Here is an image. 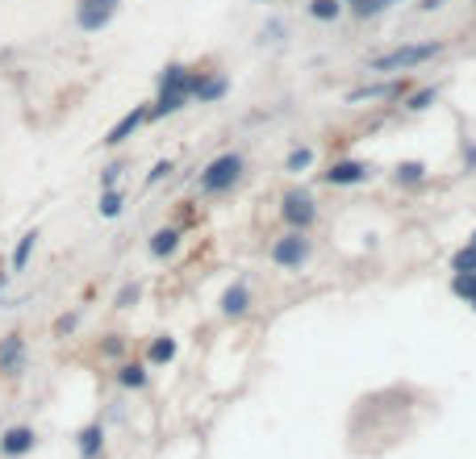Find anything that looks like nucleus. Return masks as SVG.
<instances>
[{
    "label": "nucleus",
    "instance_id": "1a4fd4ad",
    "mask_svg": "<svg viewBox=\"0 0 476 459\" xmlns=\"http://www.w3.org/2000/svg\"><path fill=\"white\" fill-rule=\"evenodd\" d=\"M218 310H222V318H246V313H251V284L234 280L218 297Z\"/></svg>",
    "mask_w": 476,
    "mask_h": 459
},
{
    "label": "nucleus",
    "instance_id": "aec40b11",
    "mask_svg": "<svg viewBox=\"0 0 476 459\" xmlns=\"http://www.w3.org/2000/svg\"><path fill=\"white\" fill-rule=\"evenodd\" d=\"M105 447V426H84L80 431V459H96Z\"/></svg>",
    "mask_w": 476,
    "mask_h": 459
},
{
    "label": "nucleus",
    "instance_id": "2eb2a0df",
    "mask_svg": "<svg viewBox=\"0 0 476 459\" xmlns=\"http://www.w3.org/2000/svg\"><path fill=\"white\" fill-rule=\"evenodd\" d=\"M176 351H180V342H176V338H172V334L150 338V342H147V364L164 367V364H172V359H176Z\"/></svg>",
    "mask_w": 476,
    "mask_h": 459
},
{
    "label": "nucleus",
    "instance_id": "9d476101",
    "mask_svg": "<svg viewBox=\"0 0 476 459\" xmlns=\"http://www.w3.org/2000/svg\"><path fill=\"white\" fill-rule=\"evenodd\" d=\"M226 93H230V80H226V76H205V71L192 76V101H197V105H214V101H222Z\"/></svg>",
    "mask_w": 476,
    "mask_h": 459
},
{
    "label": "nucleus",
    "instance_id": "7ed1b4c3",
    "mask_svg": "<svg viewBox=\"0 0 476 459\" xmlns=\"http://www.w3.org/2000/svg\"><path fill=\"white\" fill-rule=\"evenodd\" d=\"M310 255H313V243L305 238V230H288L285 238L272 243V263L285 271H301L310 263Z\"/></svg>",
    "mask_w": 476,
    "mask_h": 459
},
{
    "label": "nucleus",
    "instance_id": "423d86ee",
    "mask_svg": "<svg viewBox=\"0 0 476 459\" xmlns=\"http://www.w3.org/2000/svg\"><path fill=\"white\" fill-rule=\"evenodd\" d=\"M192 76H197V71H192ZM184 105H192V80L180 84V88H159L155 105H147V122H164V117L180 113Z\"/></svg>",
    "mask_w": 476,
    "mask_h": 459
},
{
    "label": "nucleus",
    "instance_id": "0eeeda50",
    "mask_svg": "<svg viewBox=\"0 0 476 459\" xmlns=\"http://www.w3.org/2000/svg\"><path fill=\"white\" fill-rule=\"evenodd\" d=\"M372 176V167L359 159H339L330 172H322V180H327L330 189H343V184H364V180Z\"/></svg>",
    "mask_w": 476,
    "mask_h": 459
},
{
    "label": "nucleus",
    "instance_id": "20e7f679",
    "mask_svg": "<svg viewBox=\"0 0 476 459\" xmlns=\"http://www.w3.org/2000/svg\"><path fill=\"white\" fill-rule=\"evenodd\" d=\"M280 217H285L288 230H310L318 221V201H313L310 189H288L280 197Z\"/></svg>",
    "mask_w": 476,
    "mask_h": 459
},
{
    "label": "nucleus",
    "instance_id": "f8f14e48",
    "mask_svg": "<svg viewBox=\"0 0 476 459\" xmlns=\"http://www.w3.org/2000/svg\"><path fill=\"white\" fill-rule=\"evenodd\" d=\"M406 93L401 80H384V84H367V88H355L347 93V105H359V101H393V96Z\"/></svg>",
    "mask_w": 476,
    "mask_h": 459
},
{
    "label": "nucleus",
    "instance_id": "dca6fc26",
    "mask_svg": "<svg viewBox=\"0 0 476 459\" xmlns=\"http://www.w3.org/2000/svg\"><path fill=\"white\" fill-rule=\"evenodd\" d=\"M117 384H122V389H130V392H142L150 384L147 364H122V367H117Z\"/></svg>",
    "mask_w": 476,
    "mask_h": 459
},
{
    "label": "nucleus",
    "instance_id": "b1692460",
    "mask_svg": "<svg viewBox=\"0 0 476 459\" xmlns=\"http://www.w3.org/2000/svg\"><path fill=\"white\" fill-rule=\"evenodd\" d=\"M435 96H439V88H418V93L406 96V109H409V113H422V109L435 105Z\"/></svg>",
    "mask_w": 476,
    "mask_h": 459
},
{
    "label": "nucleus",
    "instance_id": "473e14b6",
    "mask_svg": "<svg viewBox=\"0 0 476 459\" xmlns=\"http://www.w3.org/2000/svg\"><path fill=\"white\" fill-rule=\"evenodd\" d=\"M464 172H476V142H464Z\"/></svg>",
    "mask_w": 476,
    "mask_h": 459
},
{
    "label": "nucleus",
    "instance_id": "2f4dec72",
    "mask_svg": "<svg viewBox=\"0 0 476 459\" xmlns=\"http://www.w3.org/2000/svg\"><path fill=\"white\" fill-rule=\"evenodd\" d=\"M101 351H105V355H122V351H125V338H122V334H109Z\"/></svg>",
    "mask_w": 476,
    "mask_h": 459
},
{
    "label": "nucleus",
    "instance_id": "7c9ffc66",
    "mask_svg": "<svg viewBox=\"0 0 476 459\" xmlns=\"http://www.w3.org/2000/svg\"><path fill=\"white\" fill-rule=\"evenodd\" d=\"M280 34H288L285 21H268V26H263V42H280Z\"/></svg>",
    "mask_w": 476,
    "mask_h": 459
},
{
    "label": "nucleus",
    "instance_id": "412c9836",
    "mask_svg": "<svg viewBox=\"0 0 476 459\" xmlns=\"http://www.w3.org/2000/svg\"><path fill=\"white\" fill-rule=\"evenodd\" d=\"M310 17L313 21H339L343 17V0H310Z\"/></svg>",
    "mask_w": 476,
    "mask_h": 459
},
{
    "label": "nucleus",
    "instance_id": "a211bd4d",
    "mask_svg": "<svg viewBox=\"0 0 476 459\" xmlns=\"http://www.w3.org/2000/svg\"><path fill=\"white\" fill-rule=\"evenodd\" d=\"M393 180L401 184V189H414V184H422V180H426V163H422V159L397 163V167H393Z\"/></svg>",
    "mask_w": 476,
    "mask_h": 459
},
{
    "label": "nucleus",
    "instance_id": "c85d7f7f",
    "mask_svg": "<svg viewBox=\"0 0 476 459\" xmlns=\"http://www.w3.org/2000/svg\"><path fill=\"white\" fill-rule=\"evenodd\" d=\"M76 326H80V313H63V318H59V322H55V334H63V338H68L71 330H76Z\"/></svg>",
    "mask_w": 476,
    "mask_h": 459
},
{
    "label": "nucleus",
    "instance_id": "e433bc0d",
    "mask_svg": "<svg viewBox=\"0 0 476 459\" xmlns=\"http://www.w3.org/2000/svg\"><path fill=\"white\" fill-rule=\"evenodd\" d=\"M472 246H476V230H472Z\"/></svg>",
    "mask_w": 476,
    "mask_h": 459
},
{
    "label": "nucleus",
    "instance_id": "5701e85b",
    "mask_svg": "<svg viewBox=\"0 0 476 459\" xmlns=\"http://www.w3.org/2000/svg\"><path fill=\"white\" fill-rule=\"evenodd\" d=\"M122 209H125V197L117 189L101 192V217H109V221H113V217H122Z\"/></svg>",
    "mask_w": 476,
    "mask_h": 459
},
{
    "label": "nucleus",
    "instance_id": "9b49d317",
    "mask_svg": "<svg viewBox=\"0 0 476 459\" xmlns=\"http://www.w3.org/2000/svg\"><path fill=\"white\" fill-rule=\"evenodd\" d=\"M180 243H184V230H176V226H164V230H155L150 234V243H147V251L155 259H172L180 251Z\"/></svg>",
    "mask_w": 476,
    "mask_h": 459
},
{
    "label": "nucleus",
    "instance_id": "6ab92c4d",
    "mask_svg": "<svg viewBox=\"0 0 476 459\" xmlns=\"http://www.w3.org/2000/svg\"><path fill=\"white\" fill-rule=\"evenodd\" d=\"M343 9H351V17L359 21H372V17L389 13V0H343Z\"/></svg>",
    "mask_w": 476,
    "mask_h": 459
},
{
    "label": "nucleus",
    "instance_id": "bb28decb",
    "mask_svg": "<svg viewBox=\"0 0 476 459\" xmlns=\"http://www.w3.org/2000/svg\"><path fill=\"white\" fill-rule=\"evenodd\" d=\"M167 176H172V159H159V163H155V167H150V172H147V180H142V189H155V184H164V180Z\"/></svg>",
    "mask_w": 476,
    "mask_h": 459
},
{
    "label": "nucleus",
    "instance_id": "a878e982",
    "mask_svg": "<svg viewBox=\"0 0 476 459\" xmlns=\"http://www.w3.org/2000/svg\"><path fill=\"white\" fill-rule=\"evenodd\" d=\"M451 271H476V246H460L456 255H451Z\"/></svg>",
    "mask_w": 476,
    "mask_h": 459
},
{
    "label": "nucleus",
    "instance_id": "f257e3e1",
    "mask_svg": "<svg viewBox=\"0 0 476 459\" xmlns=\"http://www.w3.org/2000/svg\"><path fill=\"white\" fill-rule=\"evenodd\" d=\"M443 54V42H406V46H393V51L376 54V59H367V71H376V76H401V71H414L422 63H431Z\"/></svg>",
    "mask_w": 476,
    "mask_h": 459
},
{
    "label": "nucleus",
    "instance_id": "f704fd0d",
    "mask_svg": "<svg viewBox=\"0 0 476 459\" xmlns=\"http://www.w3.org/2000/svg\"><path fill=\"white\" fill-rule=\"evenodd\" d=\"M4 280H9V271H0V293H4Z\"/></svg>",
    "mask_w": 476,
    "mask_h": 459
},
{
    "label": "nucleus",
    "instance_id": "cd10ccee",
    "mask_svg": "<svg viewBox=\"0 0 476 459\" xmlns=\"http://www.w3.org/2000/svg\"><path fill=\"white\" fill-rule=\"evenodd\" d=\"M138 297H142V284H125L122 293H117V310H130V305H138Z\"/></svg>",
    "mask_w": 476,
    "mask_h": 459
},
{
    "label": "nucleus",
    "instance_id": "c756f323",
    "mask_svg": "<svg viewBox=\"0 0 476 459\" xmlns=\"http://www.w3.org/2000/svg\"><path fill=\"white\" fill-rule=\"evenodd\" d=\"M117 180H122V163H113L101 172V189H117Z\"/></svg>",
    "mask_w": 476,
    "mask_h": 459
},
{
    "label": "nucleus",
    "instance_id": "ddd939ff",
    "mask_svg": "<svg viewBox=\"0 0 476 459\" xmlns=\"http://www.w3.org/2000/svg\"><path fill=\"white\" fill-rule=\"evenodd\" d=\"M34 443H38V434L29 431V426H13V431H4V439H0V451L17 459V455H29Z\"/></svg>",
    "mask_w": 476,
    "mask_h": 459
},
{
    "label": "nucleus",
    "instance_id": "6e6552de",
    "mask_svg": "<svg viewBox=\"0 0 476 459\" xmlns=\"http://www.w3.org/2000/svg\"><path fill=\"white\" fill-rule=\"evenodd\" d=\"M21 367H26V338L13 330L0 338V376H17Z\"/></svg>",
    "mask_w": 476,
    "mask_h": 459
},
{
    "label": "nucleus",
    "instance_id": "c9c22d12",
    "mask_svg": "<svg viewBox=\"0 0 476 459\" xmlns=\"http://www.w3.org/2000/svg\"><path fill=\"white\" fill-rule=\"evenodd\" d=\"M468 305H472V313H476V297H472V301H468Z\"/></svg>",
    "mask_w": 476,
    "mask_h": 459
},
{
    "label": "nucleus",
    "instance_id": "39448f33",
    "mask_svg": "<svg viewBox=\"0 0 476 459\" xmlns=\"http://www.w3.org/2000/svg\"><path fill=\"white\" fill-rule=\"evenodd\" d=\"M117 13H122V0H76V26L84 34H101Z\"/></svg>",
    "mask_w": 476,
    "mask_h": 459
},
{
    "label": "nucleus",
    "instance_id": "72a5a7b5",
    "mask_svg": "<svg viewBox=\"0 0 476 459\" xmlns=\"http://www.w3.org/2000/svg\"><path fill=\"white\" fill-rule=\"evenodd\" d=\"M443 4H448V0H418V9H422V13H439Z\"/></svg>",
    "mask_w": 476,
    "mask_h": 459
},
{
    "label": "nucleus",
    "instance_id": "4be33fe9",
    "mask_svg": "<svg viewBox=\"0 0 476 459\" xmlns=\"http://www.w3.org/2000/svg\"><path fill=\"white\" fill-rule=\"evenodd\" d=\"M451 293L460 301H472L476 297V271H456V276H451Z\"/></svg>",
    "mask_w": 476,
    "mask_h": 459
},
{
    "label": "nucleus",
    "instance_id": "f3484780",
    "mask_svg": "<svg viewBox=\"0 0 476 459\" xmlns=\"http://www.w3.org/2000/svg\"><path fill=\"white\" fill-rule=\"evenodd\" d=\"M38 230H26L21 238H17V246H13V259H9V268L13 271H26V263H29V255H34V246H38Z\"/></svg>",
    "mask_w": 476,
    "mask_h": 459
},
{
    "label": "nucleus",
    "instance_id": "f03ea898",
    "mask_svg": "<svg viewBox=\"0 0 476 459\" xmlns=\"http://www.w3.org/2000/svg\"><path fill=\"white\" fill-rule=\"evenodd\" d=\"M246 176V159L238 155V150H222V155H214V159L205 163L201 172V189L209 192V197H222V192L238 189V180Z\"/></svg>",
    "mask_w": 476,
    "mask_h": 459
},
{
    "label": "nucleus",
    "instance_id": "4468645a",
    "mask_svg": "<svg viewBox=\"0 0 476 459\" xmlns=\"http://www.w3.org/2000/svg\"><path fill=\"white\" fill-rule=\"evenodd\" d=\"M142 122H147V109H130V113H125L122 122H117V125L109 130V134H105V147H122L125 138L134 134V130H138Z\"/></svg>",
    "mask_w": 476,
    "mask_h": 459
},
{
    "label": "nucleus",
    "instance_id": "393cba45",
    "mask_svg": "<svg viewBox=\"0 0 476 459\" xmlns=\"http://www.w3.org/2000/svg\"><path fill=\"white\" fill-rule=\"evenodd\" d=\"M310 163H313V147H297V150H293V155L285 159V172H293V176H297V172H305Z\"/></svg>",
    "mask_w": 476,
    "mask_h": 459
}]
</instances>
